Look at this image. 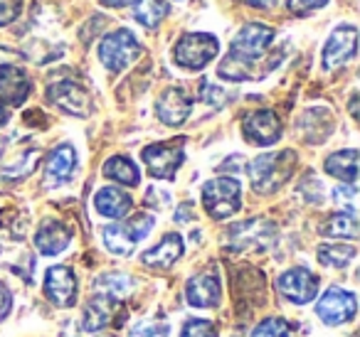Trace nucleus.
I'll return each instance as SVG.
<instances>
[{
	"instance_id": "1",
	"label": "nucleus",
	"mask_w": 360,
	"mask_h": 337,
	"mask_svg": "<svg viewBox=\"0 0 360 337\" xmlns=\"http://www.w3.org/2000/svg\"><path fill=\"white\" fill-rule=\"evenodd\" d=\"M276 32L269 25L262 22H247L240 32L235 35L230 45V52L225 55V60L217 67V74L227 81H247L255 79L252 72L255 65L262 60V55H266L269 45L274 42Z\"/></svg>"
},
{
	"instance_id": "2",
	"label": "nucleus",
	"mask_w": 360,
	"mask_h": 337,
	"mask_svg": "<svg viewBox=\"0 0 360 337\" xmlns=\"http://www.w3.org/2000/svg\"><path fill=\"white\" fill-rule=\"evenodd\" d=\"M296 168V153L294 150H279V153H264L257 155L250 163L247 173H250V183L255 192L271 194L291 178Z\"/></svg>"
},
{
	"instance_id": "3",
	"label": "nucleus",
	"mask_w": 360,
	"mask_h": 337,
	"mask_svg": "<svg viewBox=\"0 0 360 337\" xmlns=\"http://www.w3.org/2000/svg\"><path fill=\"white\" fill-rule=\"evenodd\" d=\"M153 224H155V219L143 212L131 217L129 222L109 224V227H104V232H101L104 246L109 249L111 253H116V256H131L136 244L150 234Z\"/></svg>"
},
{
	"instance_id": "4",
	"label": "nucleus",
	"mask_w": 360,
	"mask_h": 337,
	"mask_svg": "<svg viewBox=\"0 0 360 337\" xmlns=\"http://www.w3.org/2000/svg\"><path fill=\"white\" fill-rule=\"evenodd\" d=\"M220 52V42L215 35H207V32H188L178 40L173 50L175 65L183 67V70L200 72L210 65L212 60Z\"/></svg>"
},
{
	"instance_id": "5",
	"label": "nucleus",
	"mask_w": 360,
	"mask_h": 337,
	"mask_svg": "<svg viewBox=\"0 0 360 337\" xmlns=\"http://www.w3.org/2000/svg\"><path fill=\"white\" fill-rule=\"evenodd\" d=\"M202 207L212 219H227L242 207V185L235 178H215L202 185Z\"/></svg>"
},
{
	"instance_id": "6",
	"label": "nucleus",
	"mask_w": 360,
	"mask_h": 337,
	"mask_svg": "<svg viewBox=\"0 0 360 337\" xmlns=\"http://www.w3.org/2000/svg\"><path fill=\"white\" fill-rule=\"evenodd\" d=\"M141 158H143L148 173L155 180H173L178 168L186 160V140H168V143H153L146 145L141 150Z\"/></svg>"
},
{
	"instance_id": "7",
	"label": "nucleus",
	"mask_w": 360,
	"mask_h": 337,
	"mask_svg": "<svg viewBox=\"0 0 360 337\" xmlns=\"http://www.w3.org/2000/svg\"><path fill=\"white\" fill-rule=\"evenodd\" d=\"M141 55V45L131 30H116L99 42V60L109 72H124Z\"/></svg>"
},
{
	"instance_id": "8",
	"label": "nucleus",
	"mask_w": 360,
	"mask_h": 337,
	"mask_svg": "<svg viewBox=\"0 0 360 337\" xmlns=\"http://www.w3.org/2000/svg\"><path fill=\"white\" fill-rule=\"evenodd\" d=\"M355 310H358L355 296L340 286H330L316 303V315L321 317V322L330 327L350 322L355 317Z\"/></svg>"
},
{
	"instance_id": "9",
	"label": "nucleus",
	"mask_w": 360,
	"mask_h": 337,
	"mask_svg": "<svg viewBox=\"0 0 360 337\" xmlns=\"http://www.w3.org/2000/svg\"><path fill=\"white\" fill-rule=\"evenodd\" d=\"M276 291L289 303L306 305V303L316 300V296H319V278H316L309 268L296 266V268L284 271L276 278Z\"/></svg>"
},
{
	"instance_id": "10",
	"label": "nucleus",
	"mask_w": 360,
	"mask_h": 337,
	"mask_svg": "<svg viewBox=\"0 0 360 337\" xmlns=\"http://www.w3.org/2000/svg\"><path fill=\"white\" fill-rule=\"evenodd\" d=\"M358 50V30L355 25H340L333 30V35L328 37L321 55V65L326 72H333L338 67H343L345 62H350Z\"/></svg>"
},
{
	"instance_id": "11",
	"label": "nucleus",
	"mask_w": 360,
	"mask_h": 337,
	"mask_svg": "<svg viewBox=\"0 0 360 337\" xmlns=\"http://www.w3.org/2000/svg\"><path fill=\"white\" fill-rule=\"evenodd\" d=\"M47 99H50L57 109L65 111V114L79 116V119L89 116V111H91V99H89V94H86V89L70 79L55 81V84L47 86Z\"/></svg>"
},
{
	"instance_id": "12",
	"label": "nucleus",
	"mask_w": 360,
	"mask_h": 337,
	"mask_svg": "<svg viewBox=\"0 0 360 337\" xmlns=\"http://www.w3.org/2000/svg\"><path fill=\"white\" fill-rule=\"evenodd\" d=\"M242 133L252 145H274L281 138V119L269 109H257L242 119Z\"/></svg>"
},
{
	"instance_id": "13",
	"label": "nucleus",
	"mask_w": 360,
	"mask_h": 337,
	"mask_svg": "<svg viewBox=\"0 0 360 337\" xmlns=\"http://www.w3.org/2000/svg\"><path fill=\"white\" fill-rule=\"evenodd\" d=\"M45 296L52 305L72 308L77 303V278L70 266H52L45 273Z\"/></svg>"
},
{
	"instance_id": "14",
	"label": "nucleus",
	"mask_w": 360,
	"mask_h": 337,
	"mask_svg": "<svg viewBox=\"0 0 360 337\" xmlns=\"http://www.w3.org/2000/svg\"><path fill=\"white\" fill-rule=\"evenodd\" d=\"M191 111H193V99L180 86L165 89L158 96V104H155V114H158V119L165 126H183L188 121V116H191Z\"/></svg>"
},
{
	"instance_id": "15",
	"label": "nucleus",
	"mask_w": 360,
	"mask_h": 337,
	"mask_svg": "<svg viewBox=\"0 0 360 337\" xmlns=\"http://www.w3.org/2000/svg\"><path fill=\"white\" fill-rule=\"evenodd\" d=\"M274 239V227L264 219H250L232 227V249L247 251V249H266Z\"/></svg>"
},
{
	"instance_id": "16",
	"label": "nucleus",
	"mask_w": 360,
	"mask_h": 337,
	"mask_svg": "<svg viewBox=\"0 0 360 337\" xmlns=\"http://www.w3.org/2000/svg\"><path fill=\"white\" fill-rule=\"evenodd\" d=\"M186 251V244H183V237L180 234H165L155 246L146 249L141 253V263L148 268H158V271H165L170 268Z\"/></svg>"
},
{
	"instance_id": "17",
	"label": "nucleus",
	"mask_w": 360,
	"mask_h": 337,
	"mask_svg": "<svg viewBox=\"0 0 360 337\" xmlns=\"http://www.w3.org/2000/svg\"><path fill=\"white\" fill-rule=\"evenodd\" d=\"M75 170H77V150L72 143H60L50 155H47L45 180L50 187L65 185L67 180L75 175Z\"/></svg>"
},
{
	"instance_id": "18",
	"label": "nucleus",
	"mask_w": 360,
	"mask_h": 337,
	"mask_svg": "<svg viewBox=\"0 0 360 337\" xmlns=\"http://www.w3.org/2000/svg\"><path fill=\"white\" fill-rule=\"evenodd\" d=\"M30 94V77L15 65H0V104L20 106Z\"/></svg>"
},
{
	"instance_id": "19",
	"label": "nucleus",
	"mask_w": 360,
	"mask_h": 337,
	"mask_svg": "<svg viewBox=\"0 0 360 337\" xmlns=\"http://www.w3.org/2000/svg\"><path fill=\"white\" fill-rule=\"evenodd\" d=\"M222 298V283L212 273H200L193 276L186 286V300L193 308H215L220 305Z\"/></svg>"
},
{
	"instance_id": "20",
	"label": "nucleus",
	"mask_w": 360,
	"mask_h": 337,
	"mask_svg": "<svg viewBox=\"0 0 360 337\" xmlns=\"http://www.w3.org/2000/svg\"><path fill=\"white\" fill-rule=\"evenodd\" d=\"M72 242V232L65 222H57V219H45L40 224L35 234V246L42 256H57L62 253Z\"/></svg>"
},
{
	"instance_id": "21",
	"label": "nucleus",
	"mask_w": 360,
	"mask_h": 337,
	"mask_svg": "<svg viewBox=\"0 0 360 337\" xmlns=\"http://www.w3.org/2000/svg\"><path fill=\"white\" fill-rule=\"evenodd\" d=\"M116 310H119V300L111 296H101L96 293L91 300H86L84 312H82V327L86 332H99L106 325H111Z\"/></svg>"
},
{
	"instance_id": "22",
	"label": "nucleus",
	"mask_w": 360,
	"mask_h": 337,
	"mask_svg": "<svg viewBox=\"0 0 360 337\" xmlns=\"http://www.w3.org/2000/svg\"><path fill=\"white\" fill-rule=\"evenodd\" d=\"M94 207L101 217L124 219L131 212V207H134V199H131V194H126L119 187H101L94 194Z\"/></svg>"
},
{
	"instance_id": "23",
	"label": "nucleus",
	"mask_w": 360,
	"mask_h": 337,
	"mask_svg": "<svg viewBox=\"0 0 360 337\" xmlns=\"http://www.w3.org/2000/svg\"><path fill=\"white\" fill-rule=\"evenodd\" d=\"M323 170L333 178H338L343 185H355L358 180V150L345 148L340 153H333L326 158Z\"/></svg>"
},
{
	"instance_id": "24",
	"label": "nucleus",
	"mask_w": 360,
	"mask_h": 337,
	"mask_svg": "<svg viewBox=\"0 0 360 337\" xmlns=\"http://www.w3.org/2000/svg\"><path fill=\"white\" fill-rule=\"evenodd\" d=\"M101 173H104V178L116 180V183L126 185V187H136V185L141 183L139 168H136L126 155H114V158H109L104 163V168H101Z\"/></svg>"
},
{
	"instance_id": "25",
	"label": "nucleus",
	"mask_w": 360,
	"mask_h": 337,
	"mask_svg": "<svg viewBox=\"0 0 360 337\" xmlns=\"http://www.w3.org/2000/svg\"><path fill=\"white\" fill-rule=\"evenodd\" d=\"M355 246L350 244H321L319 246V261L330 268H345L355 258Z\"/></svg>"
},
{
	"instance_id": "26",
	"label": "nucleus",
	"mask_w": 360,
	"mask_h": 337,
	"mask_svg": "<svg viewBox=\"0 0 360 337\" xmlns=\"http://www.w3.org/2000/svg\"><path fill=\"white\" fill-rule=\"evenodd\" d=\"M168 13V3L165 0H139L134 6V18L143 27H155Z\"/></svg>"
},
{
	"instance_id": "27",
	"label": "nucleus",
	"mask_w": 360,
	"mask_h": 337,
	"mask_svg": "<svg viewBox=\"0 0 360 337\" xmlns=\"http://www.w3.org/2000/svg\"><path fill=\"white\" fill-rule=\"evenodd\" d=\"M326 237H340V239H358V219L355 214L340 212L326 222V227L321 229Z\"/></svg>"
},
{
	"instance_id": "28",
	"label": "nucleus",
	"mask_w": 360,
	"mask_h": 337,
	"mask_svg": "<svg viewBox=\"0 0 360 337\" xmlns=\"http://www.w3.org/2000/svg\"><path fill=\"white\" fill-rule=\"evenodd\" d=\"M94 288H96V293H101V296H111L119 300V298L129 296L131 281H129V276H124V273L111 271V273H104V276L96 278Z\"/></svg>"
},
{
	"instance_id": "29",
	"label": "nucleus",
	"mask_w": 360,
	"mask_h": 337,
	"mask_svg": "<svg viewBox=\"0 0 360 337\" xmlns=\"http://www.w3.org/2000/svg\"><path fill=\"white\" fill-rule=\"evenodd\" d=\"M252 337H291V327L284 317H264L252 330Z\"/></svg>"
},
{
	"instance_id": "30",
	"label": "nucleus",
	"mask_w": 360,
	"mask_h": 337,
	"mask_svg": "<svg viewBox=\"0 0 360 337\" xmlns=\"http://www.w3.org/2000/svg\"><path fill=\"white\" fill-rule=\"evenodd\" d=\"M180 337H217V327L215 322L205 320V317H191L180 327Z\"/></svg>"
},
{
	"instance_id": "31",
	"label": "nucleus",
	"mask_w": 360,
	"mask_h": 337,
	"mask_svg": "<svg viewBox=\"0 0 360 337\" xmlns=\"http://www.w3.org/2000/svg\"><path fill=\"white\" fill-rule=\"evenodd\" d=\"M333 199L343 207V212L355 214V199H358V190L355 185H338L333 190Z\"/></svg>"
},
{
	"instance_id": "32",
	"label": "nucleus",
	"mask_w": 360,
	"mask_h": 337,
	"mask_svg": "<svg viewBox=\"0 0 360 337\" xmlns=\"http://www.w3.org/2000/svg\"><path fill=\"white\" fill-rule=\"evenodd\" d=\"M165 335H168V325H165V322L141 320L139 325L131 330V337H165Z\"/></svg>"
},
{
	"instance_id": "33",
	"label": "nucleus",
	"mask_w": 360,
	"mask_h": 337,
	"mask_svg": "<svg viewBox=\"0 0 360 337\" xmlns=\"http://www.w3.org/2000/svg\"><path fill=\"white\" fill-rule=\"evenodd\" d=\"M20 11H22V0H0V27H6L13 20H18Z\"/></svg>"
},
{
	"instance_id": "34",
	"label": "nucleus",
	"mask_w": 360,
	"mask_h": 337,
	"mask_svg": "<svg viewBox=\"0 0 360 337\" xmlns=\"http://www.w3.org/2000/svg\"><path fill=\"white\" fill-rule=\"evenodd\" d=\"M328 0H289L286 6H289L291 13H296V15H306V13L316 11V8H323Z\"/></svg>"
},
{
	"instance_id": "35",
	"label": "nucleus",
	"mask_w": 360,
	"mask_h": 337,
	"mask_svg": "<svg viewBox=\"0 0 360 337\" xmlns=\"http://www.w3.org/2000/svg\"><path fill=\"white\" fill-rule=\"evenodd\" d=\"M200 96L207 101V104H212V106H220L222 101H225V91L217 89V86H212L210 81H202V86H200Z\"/></svg>"
},
{
	"instance_id": "36",
	"label": "nucleus",
	"mask_w": 360,
	"mask_h": 337,
	"mask_svg": "<svg viewBox=\"0 0 360 337\" xmlns=\"http://www.w3.org/2000/svg\"><path fill=\"white\" fill-rule=\"evenodd\" d=\"M168 192H163V190H158V187H150L148 192H146V204L148 207H153V209H163V207H168Z\"/></svg>"
},
{
	"instance_id": "37",
	"label": "nucleus",
	"mask_w": 360,
	"mask_h": 337,
	"mask_svg": "<svg viewBox=\"0 0 360 337\" xmlns=\"http://www.w3.org/2000/svg\"><path fill=\"white\" fill-rule=\"evenodd\" d=\"M11 310H13V293L6 283L0 281V322L11 315Z\"/></svg>"
},
{
	"instance_id": "38",
	"label": "nucleus",
	"mask_w": 360,
	"mask_h": 337,
	"mask_svg": "<svg viewBox=\"0 0 360 337\" xmlns=\"http://www.w3.org/2000/svg\"><path fill=\"white\" fill-rule=\"evenodd\" d=\"M247 6H255V8H271L276 6V0H242Z\"/></svg>"
},
{
	"instance_id": "39",
	"label": "nucleus",
	"mask_w": 360,
	"mask_h": 337,
	"mask_svg": "<svg viewBox=\"0 0 360 337\" xmlns=\"http://www.w3.org/2000/svg\"><path fill=\"white\" fill-rule=\"evenodd\" d=\"M106 8H124V6H129V3H134V0H101Z\"/></svg>"
},
{
	"instance_id": "40",
	"label": "nucleus",
	"mask_w": 360,
	"mask_h": 337,
	"mask_svg": "<svg viewBox=\"0 0 360 337\" xmlns=\"http://www.w3.org/2000/svg\"><path fill=\"white\" fill-rule=\"evenodd\" d=\"M6 124H8V109L3 104H0V128H3Z\"/></svg>"
},
{
	"instance_id": "41",
	"label": "nucleus",
	"mask_w": 360,
	"mask_h": 337,
	"mask_svg": "<svg viewBox=\"0 0 360 337\" xmlns=\"http://www.w3.org/2000/svg\"><path fill=\"white\" fill-rule=\"evenodd\" d=\"M96 337H114V335H96Z\"/></svg>"
},
{
	"instance_id": "42",
	"label": "nucleus",
	"mask_w": 360,
	"mask_h": 337,
	"mask_svg": "<svg viewBox=\"0 0 360 337\" xmlns=\"http://www.w3.org/2000/svg\"><path fill=\"white\" fill-rule=\"evenodd\" d=\"M0 55H3V50H0Z\"/></svg>"
}]
</instances>
